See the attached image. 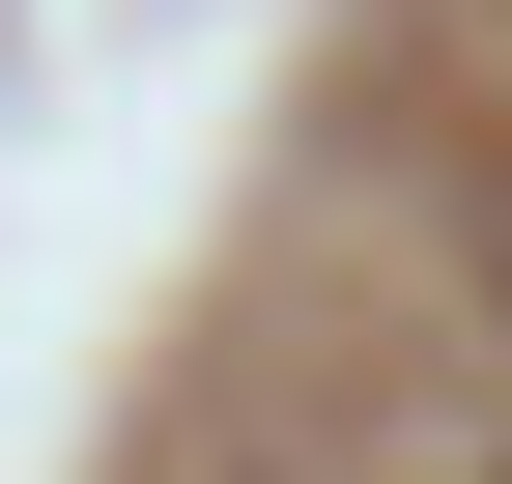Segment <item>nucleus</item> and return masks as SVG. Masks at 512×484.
I'll return each instance as SVG.
<instances>
[{
	"label": "nucleus",
	"mask_w": 512,
	"mask_h": 484,
	"mask_svg": "<svg viewBox=\"0 0 512 484\" xmlns=\"http://www.w3.org/2000/svg\"><path fill=\"white\" fill-rule=\"evenodd\" d=\"M456 228H484V342H512V171H484V200H456Z\"/></svg>",
	"instance_id": "1"
}]
</instances>
